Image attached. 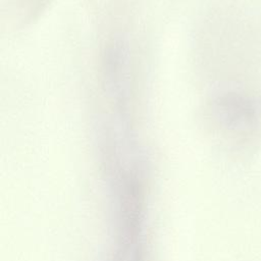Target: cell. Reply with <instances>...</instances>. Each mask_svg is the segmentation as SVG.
<instances>
[{
    "label": "cell",
    "mask_w": 261,
    "mask_h": 261,
    "mask_svg": "<svg viewBox=\"0 0 261 261\" xmlns=\"http://www.w3.org/2000/svg\"><path fill=\"white\" fill-rule=\"evenodd\" d=\"M103 88L115 112L129 114L132 54L128 38L116 34L107 43L102 60Z\"/></svg>",
    "instance_id": "cell-1"
},
{
    "label": "cell",
    "mask_w": 261,
    "mask_h": 261,
    "mask_svg": "<svg viewBox=\"0 0 261 261\" xmlns=\"http://www.w3.org/2000/svg\"><path fill=\"white\" fill-rule=\"evenodd\" d=\"M210 111L215 121L231 133H250L259 124V109L255 101L236 91L214 93Z\"/></svg>",
    "instance_id": "cell-2"
}]
</instances>
